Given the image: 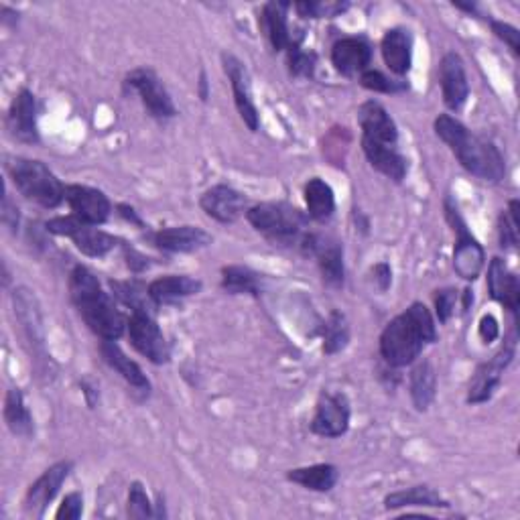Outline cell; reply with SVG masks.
<instances>
[{
    "instance_id": "48",
    "label": "cell",
    "mask_w": 520,
    "mask_h": 520,
    "mask_svg": "<svg viewBox=\"0 0 520 520\" xmlns=\"http://www.w3.org/2000/svg\"><path fill=\"white\" fill-rule=\"evenodd\" d=\"M118 214H120L124 220H128L130 224H135V226H139V228L145 226L143 220L139 218V214L135 212V208H130V206H126V204H120V206H118Z\"/></svg>"
},
{
    "instance_id": "10",
    "label": "cell",
    "mask_w": 520,
    "mask_h": 520,
    "mask_svg": "<svg viewBox=\"0 0 520 520\" xmlns=\"http://www.w3.org/2000/svg\"><path fill=\"white\" fill-rule=\"evenodd\" d=\"M514 356H516V340H514V336H510L504 342V346L488 362L478 366V370L470 382V388H468L470 405H482L494 397V393L502 382V374L512 364Z\"/></svg>"
},
{
    "instance_id": "4",
    "label": "cell",
    "mask_w": 520,
    "mask_h": 520,
    "mask_svg": "<svg viewBox=\"0 0 520 520\" xmlns=\"http://www.w3.org/2000/svg\"><path fill=\"white\" fill-rule=\"evenodd\" d=\"M5 167L17 191L25 195L29 202L53 210L65 200V185L43 161L27 157H7Z\"/></svg>"
},
{
    "instance_id": "11",
    "label": "cell",
    "mask_w": 520,
    "mask_h": 520,
    "mask_svg": "<svg viewBox=\"0 0 520 520\" xmlns=\"http://www.w3.org/2000/svg\"><path fill=\"white\" fill-rule=\"evenodd\" d=\"M350 417L352 409L348 397L344 393L323 390L311 419V433L325 439H338L350 429Z\"/></svg>"
},
{
    "instance_id": "44",
    "label": "cell",
    "mask_w": 520,
    "mask_h": 520,
    "mask_svg": "<svg viewBox=\"0 0 520 520\" xmlns=\"http://www.w3.org/2000/svg\"><path fill=\"white\" fill-rule=\"evenodd\" d=\"M478 334H480V338H482L484 344H492V342L498 340V336H500V325H498V319H496L492 313L482 315L480 325H478Z\"/></svg>"
},
{
    "instance_id": "9",
    "label": "cell",
    "mask_w": 520,
    "mask_h": 520,
    "mask_svg": "<svg viewBox=\"0 0 520 520\" xmlns=\"http://www.w3.org/2000/svg\"><path fill=\"white\" fill-rule=\"evenodd\" d=\"M126 332L130 344H133L135 350L143 354L149 362L161 366L171 360V348L153 315L133 313L126 319Z\"/></svg>"
},
{
    "instance_id": "46",
    "label": "cell",
    "mask_w": 520,
    "mask_h": 520,
    "mask_svg": "<svg viewBox=\"0 0 520 520\" xmlns=\"http://www.w3.org/2000/svg\"><path fill=\"white\" fill-rule=\"evenodd\" d=\"M124 256H126L128 269L135 271V273H143V271L149 269V265H151L147 256H143L141 252H137L135 248H130V246H124Z\"/></svg>"
},
{
    "instance_id": "41",
    "label": "cell",
    "mask_w": 520,
    "mask_h": 520,
    "mask_svg": "<svg viewBox=\"0 0 520 520\" xmlns=\"http://www.w3.org/2000/svg\"><path fill=\"white\" fill-rule=\"evenodd\" d=\"M433 299H435V315H437L439 323H447L455 313V305H458L460 293L455 289H441V291H435Z\"/></svg>"
},
{
    "instance_id": "42",
    "label": "cell",
    "mask_w": 520,
    "mask_h": 520,
    "mask_svg": "<svg viewBox=\"0 0 520 520\" xmlns=\"http://www.w3.org/2000/svg\"><path fill=\"white\" fill-rule=\"evenodd\" d=\"M84 514V496L80 492H72L63 498L61 506L55 512L57 520H78Z\"/></svg>"
},
{
    "instance_id": "34",
    "label": "cell",
    "mask_w": 520,
    "mask_h": 520,
    "mask_svg": "<svg viewBox=\"0 0 520 520\" xmlns=\"http://www.w3.org/2000/svg\"><path fill=\"white\" fill-rule=\"evenodd\" d=\"M5 421L13 435L31 437L35 433L33 417L25 405V397L19 388H11L5 397Z\"/></svg>"
},
{
    "instance_id": "38",
    "label": "cell",
    "mask_w": 520,
    "mask_h": 520,
    "mask_svg": "<svg viewBox=\"0 0 520 520\" xmlns=\"http://www.w3.org/2000/svg\"><path fill=\"white\" fill-rule=\"evenodd\" d=\"M128 518H155V504L151 502L145 486L141 482H133L128 488V502H126Z\"/></svg>"
},
{
    "instance_id": "31",
    "label": "cell",
    "mask_w": 520,
    "mask_h": 520,
    "mask_svg": "<svg viewBox=\"0 0 520 520\" xmlns=\"http://www.w3.org/2000/svg\"><path fill=\"white\" fill-rule=\"evenodd\" d=\"M411 388V399L417 411H427L437 395V372L429 360H421L411 370L409 378Z\"/></svg>"
},
{
    "instance_id": "33",
    "label": "cell",
    "mask_w": 520,
    "mask_h": 520,
    "mask_svg": "<svg viewBox=\"0 0 520 520\" xmlns=\"http://www.w3.org/2000/svg\"><path fill=\"white\" fill-rule=\"evenodd\" d=\"M222 289L230 295L260 297V293L265 289V279L263 275H258L248 267L230 265L222 269Z\"/></svg>"
},
{
    "instance_id": "35",
    "label": "cell",
    "mask_w": 520,
    "mask_h": 520,
    "mask_svg": "<svg viewBox=\"0 0 520 520\" xmlns=\"http://www.w3.org/2000/svg\"><path fill=\"white\" fill-rule=\"evenodd\" d=\"M348 342H350V325L346 315L340 311H332L323 325V352L334 356L342 352L348 346Z\"/></svg>"
},
{
    "instance_id": "26",
    "label": "cell",
    "mask_w": 520,
    "mask_h": 520,
    "mask_svg": "<svg viewBox=\"0 0 520 520\" xmlns=\"http://www.w3.org/2000/svg\"><path fill=\"white\" fill-rule=\"evenodd\" d=\"M100 354H102V360L114 370L118 372L130 386H133L135 390H141V393H147L151 390V382L147 378V374L143 372V368L135 362L130 360L122 348L116 344V342H110V340H102L100 344Z\"/></svg>"
},
{
    "instance_id": "5",
    "label": "cell",
    "mask_w": 520,
    "mask_h": 520,
    "mask_svg": "<svg viewBox=\"0 0 520 520\" xmlns=\"http://www.w3.org/2000/svg\"><path fill=\"white\" fill-rule=\"evenodd\" d=\"M246 220L258 234L279 246L299 244L307 226L305 214L285 202L256 204L246 212Z\"/></svg>"
},
{
    "instance_id": "30",
    "label": "cell",
    "mask_w": 520,
    "mask_h": 520,
    "mask_svg": "<svg viewBox=\"0 0 520 520\" xmlns=\"http://www.w3.org/2000/svg\"><path fill=\"white\" fill-rule=\"evenodd\" d=\"M307 214L315 222H328L336 212V193L330 183L313 177L305 183Z\"/></svg>"
},
{
    "instance_id": "39",
    "label": "cell",
    "mask_w": 520,
    "mask_h": 520,
    "mask_svg": "<svg viewBox=\"0 0 520 520\" xmlns=\"http://www.w3.org/2000/svg\"><path fill=\"white\" fill-rule=\"evenodd\" d=\"M360 86L370 90V92H376V94H399V92L409 90L407 82L390 80L382 72L372 70V68H368L366 72L360 74Z\"/></svg>"
},
{
    "instance_id": "40",
    "label": "cell",
    "mask_w": 520,
    "mask_h": 520,
    "mask_svg": "<svg viewBox=\"0 0 520 520\" xmlns=\"http://www.w3.org/2000/svg\"><path fill=\"white\" fill-rule=\"evenodd\" d=\"M348 3H297L295 11L303 19H334L348 11Z\"/></svg>"
},
{
    "instance_id": "18",
    "label": "cell",
    "mask_w": 520,
    "mask_h": 520,
    "mask_svg": "<svg viewBox=\"0 0 520 520\" xmlns=\"http://www.w3.org/2000/svg\"><path fill=\"white\" fill-rule=\"evenodd\" d=\"M7 130L9 135L25 145L39 143V128H37V100L35 94L27 88H21L15 100L11 102L7 114Z\"/></svg>"
},
{
    "instance_id": "25",
    "label": "cell",
    "mask_w": 520,
    "mask_h": 520,
    "mask_svg": "<svg viewBox=\"0 0 520 520\" xmlns=\"http://www.w3.org/2000/svg\"><path fill=\"white\" fill-rule=\"evenodd\" d=\"M289 7L291 5H287V3H267L258 17L260 31L265 33V37L269 39V43L275 51H287L291 47V43L295 41V37L291 35L289 21H287Z\"/></svg>"
},
{
    "instance_id": "47",
    "label": "cell",
    "mask_w": 520,
    "mask_h": 520,
    "mask_svg": "<svg viewBox=\"0 0 520 520\" xmlns=\"http://www.w3.org/2000/svg\"><path fill=\"white\" fill-rule=\"evenodd\" d=\"M372 275H374V283L378 285L380 291H388L390 285H393V269H390L388 263H378L372 269Z\"/></svg>"
},
{
    "instance_id": "43",
    "label": "cell",
    "mask_w": 520,
    "mask_h": 520,
    "mask_svg": "<svg viewBox=\"0 0 520 520\" xmlns=\"http://www.w3.org/2000/svg\"><path fill=\"white\" fill-rule=\"evenodd\" d=\"M490 25H492L494 35L498 39H502L510 47V51L514 55H520V33H518V29L508 25V23H504V21H492Z\"/></svg>"
},
{
    "instance_id": "8",
    "label": "cell",
    "mask_w": 520,
    "mask_h": 520,
    "mask_svg": "<svg viewBox=\"0 0 520 520\" xmlns=\"http://www.w3.org/2000/svg\"><path fill=\"white\" fill-rule=\"evenodd\" d=\"M299 246H301L303 254L317 258V267L321 271L325 285H330V287L344 285V279H346L344 246L336 238L305 232Z\"/></svg>"
},
{
    "instance_id": "28",
    "label": "cell",
    "mask_w": 520,
    "mask_h": 520,
    "mask_svg": "<svg viewBox=\"0 0 520 520\" xmlns=\"http://www.w3.org/2000/svg\"><path fill=\"white\" fill-rule=\"evenodd\" d=\"M110 291L114 299H118L124 307L133 309V313H147L153 317L157 315L159 305L149 295V285L141 283L139 279L110 281Z\"/></svg>"
},
{
    "instance_id": "45",
    "label": "cell",
    "mask_w": 520,
    "mask_h": 520,
    "mask_svg": "<svg viewBox=\"0 0 520 520\" xmlns=\"http://www.w3.org/2000/svg\"><path fill=\"white\" fill-rule=\"evenodd\" d=\"M0 218H3V224L17 232L19 230V220H21V214H19V208L11 202V195L5 191L3 195V212H0Z\"/></svg>"
},
{
    "instance_id": "19",
    "label": "cell",
    "mask_w": 520,
    "mask_h": 520,
    "mask_svg": "<svg viewBox=\"0 0 520 520\" xmlns=\"http://www.w3.org/2000/svg\"><path fill=\"white\" fill-rule=\"evenodd\" d=\"M358 124L362 128V137L366 139L384 145H397L399 141L397 122L376 100H368L358 108Z\"/></svg>"
},
{
    "instance_id": "16",
    "label": "cell",
    "mask_w": 520,
    "mask_h": 520,
    "mask_svg": "<svg viewBox=\"0 0 520 520\" xmlns=\"http://www.w3.org/2000/svg\"><path fill=\"white\" fill-rule=\"evenodd\" d=\"M65 202H68L74 216L94 226L104 224L112 214V204L108 195L96 187L78 183L65 185Z\"/></svg>"
},
{
    "instance_id": "22",
    "label": "cell",
    "mask_w": 520,
    "mask_h": 520,
    "mask_svg": "<svg viewBox=\"0 0 520 520\" xmlns=\"http://www.w3.org/2000/svg\"><path fill=\"white\" fill-rule=\"evenodd\" d=\"M382 59L386 68L395 76L403 78L411 72L413 65V35L403 27L388 29L380 41Z\"/></svg>"
},
{
    "instance_id": "1",
    "label": "cell",
    "mask_w": 520,
    "mask_h": 520,
    "mask_svg": "<svg viewBox=\"0 0 520 520\" xmlns=\"http://www.w3.org/2000/svg\"><path fill=\"white\" fill-rule=\"evenodd\" d=\"M437 342L435 317L427 305L415 301L401 315L390 319L380 334V356L393 368L419 360L425 346Z\"/></svg>"
},
{
    "instance_id": "17",
    "label": "cell",
    "mask_w": 520,
    "mask_h": 520,
    "mask_svg": "<svg viewBox=\"0 0 520 520\" xmlns=\"http://www.w3.org/2000/svg\"><path fill=\"white\" fill-rule=\"evenodd\" d=\"M200 206L210 218L220 224H234L248 212V200L244 198V193L224 183L204 191Z\"/></svg>"
},
{
    "instance_id": "3",
    "label": "cell",
    "mask_w": 520,
    "mask_h": 520,
    "mask_svg": "<svg viewBox=\"0 0 520 520\" xmlns=\"http://www.w3.org/2000/svg\"><path fill=\"white\" fill-rule=\"evenodd\" d=\"M70 297L88 328L102 340L116 342L126 332V319L114 303V297L106 293L98 277L78 265L70 275Z\"/></svg>"
},
{
    "instance_id": "2",
    "label": "cell",
    "mask_w": 520,
    "mask_h": 520,
    "mask_svg": "<svg viewBox=\"0 0 520 520\" xmlns=\"http://www.w3.org/2000/svg\"><path fill=\"white\" fill-rule=\"evenodd\" d=\"M435 135L451 149L460 165L486 183H500L506 175V163L498 147L478 135L449 114H439L433 122Z\"/></svg>"
},
{
    "instance_id": "12",
    "label": "cell",
    "mask_w": 520,
    "mask_h": 520,
    "mask_svg": "<svg viewBox=\"0 0 520 520\" xmlns=\"http://www.w3.org/2000/svg\"><path fill=\"white\" fill-rule=\"evenodd\" d=\"M130 90L137 92L147 112L157 120H169L177 116V108L173 104L171 94L167 92L161 78L151 68H137L126 76L124 82Z\"/></svg>"
},
{
    "instance_id": "24",
    "label": "cell",
    "mask_w": 520,
    "mask_h": 520,
    "mask_svg": "<svg viewBox=\"0 0 520 520\" xmlns=\"http://www.w3.org/2000/svg\"><path fill=\"white\" fill-rule=\"evenodd\" d=\"M153 242L157 248L173 254L195 252L212 244V236L198 226H171L155 232Z\"/></svg>"
},
{
    "instance_id": "36",
    "label": "cell",
    "mask_w": 520,
    "mask_h": 520,
    "mask_svg": "<svg viewBox=\"0 0 520 520\" xmlns=\"http://www.w3.org/2000/svg\"><path fill=\"white\" fill-rule=\"evenodd\" d=\"M520 204L512 200L508 210L498 218V238L504 250H514L518 246V228H520Z\"/></svg>"
},
{
    "instance_id": "14",
    "label": "cell",
    "mask_w": 520,
    "mask_h": 520,
    "mask_svg": "<svg viewBox=\"0 0 520 520\" xmlns=\"http://www.w3.org/2000/svg\"><path fill=\"white\" fill-rule=\"evenodd\" d=\"M74 464L70 460H63L47 468L27 490L25 494V510L31 516H43L45 508L55 500L65 480L70 478Z\"/></svg>"
},
{
    "instance_id": "27",
    "label": "cell",
    "mask_w": 520,
    "mask_h": 520,
    "mask_svg": "<svg viewBox=\"0 0 520 520\" xmlns=\"http://www.w3.org/2000/svg\"><path fill=\"white\" fill-rule=\"evenodd\" d=\"M202 287H204V283L200 279H193L189 275H167V277H159L153 283H149V295L161 307V305H169V303L181 301L191 295H198L202 291Z\"/></svg>"
},
{
    "instance_id": "6",
    "label": "cell",
    "mask_w": 520,
    "mask_h": 520,
    "mask_svg": "<svg viewBox=\"0 0 520 520\" xmlns=\"http://www.w3.org/2000/svg\"><path fill=\"white\" fill-rule=\"evenodd\" d=\"M445 218L451 230L455 232V236H458L453 246V269L464 281H476L482 275L486 252L478 242V238L470 232L466 220L458 210V204H455L451 198L445 200Z\"/></svg>"
},
{
    "instance_id": "15",
    "label": "cell",
    "mask_w": 520,
    "mask_h": 520,
    "mask_svg": "<svg viewBox=\"0 0 520 520\" xmlns=\"http://www.w3.org/2000/svg\"><path fill=\"white\" fill-rule=\"evenodd\" d=\"M439 84H441L443 102L449 110L458 112L468 102L470 82H468V74H466V65H464V59L455 51H449L441 57Z\"/></svg>"
},
{
    "instance_id": "32",
    "label": "cell",
    "mask_w": 520,
    "mask_h": 520,
    "mask_svg": "<svg viewBox=\"0 0 520 520\" xmlns=\"http://www.w3.org/2000/svg\"><path fill=\"white\" fill-rule=\"evenodd\" d=\"M449 502L429 486H413L407 490H399L384 498L386 510L399 508H447Z\"/></svg>"
},
{
    "instance_id": "29",
    "label": "cell",
    "mask_w": 520,
    "mask_h": 520,
    "mask_svg": "<svg viewBox=\"0 0 520 520\" xmlns=\"http://www.w3.org/2000/svg\"><path fill=\"white\" fill-rule=\"evenodd\" d=\"M287 480L311 492H332L340 480V470L334 464H313L287 472Z\"/></svg>"
},
{
    "instance_id": "23",
    "label": "cell",
    "mask_w": 520,
    "mask_h": 520,
    "mask_svg": "<svg viewBox=\"0 0 520 520\" xmlns=\"http://www.w3.org/2000/svg\"><path fill=\"white\" fill-rule=\"evenodd\" d=\"M362 151L368 163L388 179L401 183L407 177L409 161L397 151V145H384L362 137Z\"/></svg>"
},
{
    "instance_id": "21",
    "label": "cell",
    "mask_w": 520,
    "mask_h": 520,
    "mask_svg": "<svg viewBox=\"0 0 520 520\" xmlns=\"http://www.w3.org/2000/svg\"><path fill=\"white\" fill-rule=\"evenodd\" d=\"M488 291L494 301L506 307L512 315L518 313L520 307V281L516 273L506 265V260L494 256L488 267Z\"/></svg>"
},
{
    "instance_id": "13",
    "label": "cell",
    "mask_w": 520,
    "mask_h": 520,
    "mask_svg": "<svg viewBox=\"0 0 520 520\" xmlns=\"http://www.w3.org/2000/svg\"><path fill=\"white\" fill-rule=\"evenodd\" d=\"M222 65H224V72H226L232 92H234L236 110H238L240 118L244 120V124L248 126L250 133H256V130L260 128V114H258V108L252 98L250 78H248L244 63L232 53H222Z\"/></svg>"
},
{
    "instance_id": "37",
    "label": "cell",
    "mask_w": 520,
    "mask_h": 520,
    "mask_svg": "<svg viewBox=\"0 0 520 520\" xmlns=\"http://www.w3.org/2000/svg\"><path fill=\"white\" fill-rule=\"evenodd\" d=\"M301 39H295L291 43V47L287 49V63H289V72L295 78H313L315 74V65H317V57L311 51H303L299 45Z\"/></svg>"
},
{
    "instance_id": "49",
    "label": "cell",
    "mask_w": 520,
    "mask_h": 520,
    "mask_svg": "<svg viewBox=\"0 0 520 520\" xmlns=\"http://www.w3.org/2000/svg\"><path fill=\"white\" fill-rule=\"evenodd\" d=\"M200 96H202V100H208V80H206L204 72L200 76Z\"/></svg>"
},
{
    "instance_id": "7",
    "label": "cell",
    "mask_w": 520,
    "mask_h": 520,
    "mask_svg": "<svg viewBox=\"0 0 520 520\" xmlns=\"http://www.w3.org/2000/svg\"><path fill=\"white\" fill-rule=\"evenodd\" d=\"M47 232L55 234V236H68L72 238V242L76 244V248L92 258H102L106 256L110 250L116 248V238L104 230H100L94 224H88L84 220H80L78 216H57L51 218L45 224Z\"/></svg>"
},
{
    "instance_id": "20",
    "label": "cell",
    "mask_w": 520,
    "mask_h": 520,
    "mask_svg": "<svg viewBox=\"0 0 520 520\" xmlns=\"http://www.w3.org/2000/svg\"><path fill=\"white\" fill-rule=\"evenodd\" d=\"M372 47L362 37H342L332 47V63L336 72L346 78L362 74L370 68Z\"/></svg>"
}]
</instances>
